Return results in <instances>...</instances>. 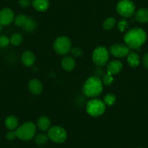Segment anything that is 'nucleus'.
<instances>
[{
    "label": "nucleus",
    "mask_w": 148,
    "mask_h": 148,
    "mask_svg": "<svg viewBox=\"0 0 148 148\" xmlns=\"http://www.w3.org/2000/svg\"><path fill=\"white\" fill-rule=\"evenodd\" d=\"M17 138L16 132L15 131H9L6 134V139L9 141H13Z\"/></svg>",
    "instance_id": "nucleus-30"
},
{
    "label": "nucleus",
    "mask_w": 148,
    "mask_h": 148,
    "mask_svg": "<svg viewBox=\"0 0 148 148\" xmlns=\"http://www.w3.org/2000/svg\"><path fill=\"white\" fill-rule=\"evenodd\" d=\"M51 122L47 116H41L37 121V128L42 132H47L51 127Z\"/></svg>",
    "instance_id": "nucleus-15"
},
{
    "label": "nucleus",
    "mask_w": 148,
    "mask_h": 148,
    "mask_svg": "<svg viewBox=\"0 0 148 148\" xmlns=\"http://www.w3.org/2000/svg\"><path fill=\"white\" fill-rule=\"evenodd\" d=\"M49 139L55 143L61 144L65 142L67 139V132L64 128L60 126H54L47 131Z\"/></svg>",
    "instance_id": "nucleus-8"
},
{
    "label": "nucleus",
    "mask_w": 148,
    "mask_h": 148,
    "mask_svg": "<svg viewBox=\"0 0 148 148\" xmlns=\"http://www.w3.org/2000/svg\"><path fill=\"white\" fill-rule=\"evenodd\" d=\"M113 80H114V78H113V76L112 74H110L108 73H106L103 76V78H102V83H103L104 85L105 86H110L113 84Z\"/></svg>",
    "instance_id": "nucleus-26"
},
{
    "label": "nucleus",
    "mask_w": 148,
    "mask_h": 148,
    "mask_svg": "<svg viewBox=\"0 0 148 148\" xmlns=\"http://www.w3.org/2000/svg\"><path fill=\"white\" fill-rule=\"evenodd\" d=\"M92 61L98 67L107 65L109 61V51L105 47H97L92 53Z\"/></svg>",
    "instance_id": "nucleus-6"
},
{
    "label": "nucleus",
    "mask_w": 148,
    "mask_h": 148,
    "mask_svg": "<svg viewBox=\"0 0 148 148\" xmlns=\"http://www.w3.org/2000/svg\"><path fill=\"white\" fill-rule=\"evenodd\" d=\"M116 24V21L114 18H108L105 20L102 24V27L105 30L110 31V30L113 29Z\"/></svg>",
    "instance_id": "nucleus-22"
},
{
    "label": "nucleus",
    "mask_w": 148,
    "mask_h": 148,
    "mask_svg": "<svg viewBox=\"0 0 148 148\" xmlns=\"http://www.w3.org/2000/svg\"><path fill=\"white\" fill-rule=\"evenodd\" d=\"M127 62L129 65L132 68H136L140 64V58L139 55L135 52H131L128 54L127 56Z\"/></svg>",
    "instance_id": "nucleus-18"
},
{
    "label": "nucleus",
    "mask_w": 148,
    "mask_h": 148,
    "mask_svg": "<svg viewBox=\"0 0 148 148\" xmlns=\"http://www.w3.org/2000/svg\"><path fill=\"white\" fill-rule=\"evenodd\" d=\"M61 66L65 71H72L76 67V60L72 56H65L61 60Z\"/></svg>",
    "instance_id": "nucleus-13"
},
{
    "label": "nucleus",
    "mask_w": 148,
    "mask_h": 148,
    "mask_svg": "<svg viewBox=\"0 0 148 148\" xmlns=\"http://www.w3.org/2000/svg\"><path fill=\"white\" fill-rule=\"evenodd\" d=\"M2 24H0V32L2 31Z\"/></svg>",
    "instance_id": "nucleus-33"
},
{
    "label": "nucleus",
    "mask_w": 148,
    "mask_h": 148,
    "mask_svg": "<svg viewBox=\"0 0 148 148\" xmlns=\"http://www.w3.org/2000/svg\"><path fill=\"white\" fill-rule=\"evenodd\" d=\"M17 138L22 141L31 140L35 136L36 132V126L33 122H25L17 128Z\"/></svg>",
    "instance_id": "nucleus-3"
},
{
    "label": "nucleus",
    "mask_w": 148,
    "mask_h": 148,
    "mask_svg": "<svg viewBox=\"0 0 148 148\" xmlns=\"http://www.w3.org/2000/svg\"><path fill=\"white\" fill-rule=\"evenodd\" d=\"M36 26L37 25L36 21L31 17H27L25 23L23 25V29L27 32H31L36 28Z\"/></svg>",
    "instance_id": "nucleus-20"
},
{
    "label": "nucleus",
    "mask_w": 148,
    "mask_h": 148,
    "mask_svg": "<svg viewBox=\"0 0 148 148\" xmlns=\"http://www.w3.org/2000/svg\"><path fill=\"white\" fill-rule=\"evenodd\" d=\"M32 4L34 9L38 12H45L49 7L48 0H33Z\"/></svg>",
    "instance_id": "nucleus-17"
},
{
    "label": "nucleus",
    "mask_w": 148,
    "mask_h": 148,
    "mask_svg": "<svg viewBox=\"0 0 148 148\" xmlns=\"http://www.w3.org/2000/svg\"><path fill=\"white\" fill-rule=\"evenodd\" d=\"M10 39V43L13 46H19L23 42V36L19 33H15L11 36Z\"/></svg>",
    "instance_id": "nucleus-23"
},
{
    "label": "nucleus",
    "mask_w": 148,
    "mask_h": 148,
    "mask_svg": "<svg viewBox=\"0 0 148 148\" xmlns=\"http://www.w3.org/2000/svg\"><path fill=\"white\" fill-rule=\"evenodd\" d=\"M118 29L119 31L123 33L128 29V27H129V23L126 20L122 19L121 21H119L118 23Z\"/></svg>",
    "instance_id": "nucleus-27"
},
{
    "label": "nucleus",
    "mask_w": 148,
    "mask_h": 148,
    "mask_svg": "<svg viewBox=\"0 0 148 148\" xmlns=\"http://www.w3.org/2000/svg\"><path fill=\"white\" fill-rule=\"evenodd\" d=\"M27 17L25 16L23 14H20L18 15L16 17H15L14 18V23L15 25L19 27H23V25H25V21H26Z\"/></svg>",
    "instance_id": "nucleus-25"
},
{
    "label": "nucleus",
    "mask_w": 148,
    "mask_h": 148,
    "mask_svg": "<svg viewBox=\"0 0 148 148\" xmlns=\"http://www.w3.org/2000/svg\"><path fill=\"white\" fill-rule=\"evenodd\" d=\"M110 53L117 58H125L130 52V49L126 45L121 44H114L110 48Z\"/></svg>",
    "instance_id": "nucleus-9"
},
{
    "label": "nucleus",
    "mask_w": 148,
    "mask_h": 148,
    "mask_svg": "<svg viewBox=\"0 0 148 148\" xmlns=\"http://www.w3.org/2000/svg\"><path fill=\"white\" fill-rule=\"evenodd\" d=\"M53 48L55 52L60 55H65L71 52L72 44L70 38L65 36L58 37L54 41Z\"/></svg>",
    "instance_id": "nucleus-5"
},
{
    "label": "nucleus",
    "mask_w": 148,
    "mask_h": 148,
    "mask_svg": "<svg viewBox=\"0 0 148 148\" xmlns=\"http://www.w3.org/2000/svg\"><path fill=\"white\" fill-rule=\"evenodd\" d=\"M123 63L119 60H111L110 62H108L107 64L106 70L107 73L110 74H112L113 76L119 73L123 69Z\"/></svg>",
    "instance_id": "nucleus-11"
},
{
    "label": "nucleus",
    "mask_w": 148,
    "mask_h": 148,
    "mask_svg": "<svg viewBox=\"0 0 148 148\" xmlns=\"http://www.w3.org/2000/svg\"><path fill=\"white\" fill-rule=\"evenodd\" d=\"M103 102L105 105L108 106H112L114 105L116 102V97L113 94H107L103 98Z\"/></svg>",
    "instance_id": "nucleus-24"
},
{
    "label": "nucleus",
    "mask_w": 148,
    "mask_h": 148,
    "mask_svg": "<svg viewBox=\"0 0 148 148\" xmlns=\"http://www.w3.org/2000/svg\"><path fill=\"white\" fill-rule=\"evenodd\" d=\"M147 40L146 32L140 28H133L129 30L123 36L125 45L129 49H138Z\"/></svg>",
    "instance_id": "nucleus-1"
},
{
    "label": "nucleus",
    "mask_w": 148,
    "mask_h": 148,
    "mask_svg": "<svg viewBox=\"0 0 148 148\" xmlns=\"http://www.w3.org/2000/svg\"><path fill=\"white\" fill-rule=\"evenodd\" d=\"M136 6L132 0H121L116 5V10L121 16L130 18L134 14Z\"/></svg>",
    "instance_id": "nucleus-7"
},
{
    "label": "nucleus",
    "mask_w": 148,
    "mask_h": 148,
    "mask_svg": "<svg viewBox=\"0 0 148 148\" xmlns=\"http://www.w3.org/2000/svg\"><path fill=\"white\" fill-rule=\"evenodd\" d=\"M21 62L25 66H32L36 62L35 55L31 51H25L21 55Z\"/></svg>",
    "instance_id": "nucleus-14"
},
{
    "label": "nucleus",
    "mask_w": 148,
    "mask_h": 148,
    "mask_svg": "<svg viewBox=\"0 0 148 148\" xmlns=\"http://www.w3.org/2000/svg\"><path fill=\"white\" fill-rule=\"evenodd\" d=\"M106 105L102 100L97 98L90 99L86 103V110L89 116L92 117H99L104 114Z\"/></svg>",
    "instance_id": "nucleus-4"
},
{
    "label": "nucleus",
    "mask_w": 148,
    "mask_h": 148,
    "mask_svg": "<svg viewBox=\"0 0 148 148\" xmlns=\"http://www.w3.org/2000/svg\"><path fill=\"white\" fill-rule=\"evenodd\" d=\"M135 18L140 23H146L148 22V9L141 8L138 10L135 14Z\"/></svg>",
    "instance_id": "nucleus-19"
},
{
    "label": "nucleus",
    "mask_w": 148,
    "mask_h": 148,
    "mask_svg": "<svg viewBox=\"0 0 148 148\" xmlns=\"http://www.w3.org/2000/svg\"><path fill=\"white\" fill-rule=\"evenodd\" d=\"M15 15L13 11L10 8H4L0 11V24L8 25L14 21Z\"/></svg>",
    "instance_id": "nucleus-10"
},
{
    "label": "nucleus",
    "mask_w": 148,
    "mask_h": 148,
    "mask_svg": "<svg viewBox=\"0 0 148 148\" xmlns=\"http://www.w3.org/2000/svg\"><path fill=\"white\" fill-rule=\"evenodd\" d=\"M142 63H143L145 68L148 70V52L144 55L143 58H142Z\"/></svg>",
    "instance_id": "nucleus-32"
},
{
    "label": "nucleus",
    "mask_w": 148,
    "mask_h": 148,
    "mask_svg": "<svg viewBox=\"0 0 148 148\" xmlns=\"http://www.w3.org/2000/svg\"><path fill=\"white\" fill-rule=\"evenodd\" d=\"M71 52L74 58H81L82 56V55H83V51L82 50V49L78 47L72 48Z\"/></svg>",
    "instance_id": "nucleus-29"
},
{
    "label": "nucleus",
    "mask_w": 148,
    "mask_h": 148,
    "mask_svg": "<svg viewBox=\"0 0 148 148\" xmlns=\"http://www.w3.org/2000/svg\"><path fill=\"white\" fill-rule=\"evenodd\" d=\"M20 6L23 8H26L30 6L31 5V1L30 0H19Z\"/></svg>",
    "instance_id": "nucleus-31"
},
{
    "label": "nucleus",
    "mask_w": 148,
    "mask_h": 148,
    "mask_svg": "<svg viewBox=\"0 0 148 148\" xmlns=\"http://www.w3.org/2000/svg\"><path fill=\"white\" fill-rule=\"evenodd\" d=\"M10 43V39L5 35H0V47H6Z\"/></svg>",
    "instance_id": "nucleus-28"
},
{
    "label": "nucleus",
    "mask_w": 148,
    "mask_h": 148,
    "mask_svg": "<svg viewBox=\"0 0 148 148\" xmlns=\"http://www.w3.org/2000/svg\"><path fill=\"white\" fill-rule=\"evenodd\" d=\"M18 124H19V121L18 119L15 116H8L5 121V125L8 129L10 131H14L15 129H17L18 127Z\"/></svg>",
    "instance_id": "nucleus-16"
},
{
    "label": "nucleus",
    "mask_w": 148,
    "mask_h": 148,
    "mask_svg": "<svg viewBox=\"0 0 148 148\" xmlns=\"http://www.w3.org/2000/svg\"><path fill=\"white\" fill-rule=\"evenodd\" d=\"M48 138L47 134H45L40 133L38 134L36 136L34 137V142L37 145H39V146H42V145H45V144L47 142Z\"/></svg>",
    "instance_id": "nucleus-21"
},
{
    "label": "nucleus",
    "mask_w": 148,
    "mask_h": 148,
    "mask_svg": "<svg viewBox=\"0 0 148 148\" xmlns=\"http://www.w3.org/2000/svg\"><path fill=\"white\" fill-rule=\"evenodd\" d=\"M103 90V83L102 79L97 76L88 78L84 82L82 91L85 96L88 97H97L102 94Z\"/></svg>",
    "instance_id": "nucleus-2"
},
{
    "label": "nucleus",
    "mask_w": 148,
    "mask_h": 148,
    "mask_svg": "<svg viewBox=\"0 0 148 148\" xmlns=\"http://www.w3.org/2000/svg\"><path fill=\"white\" fill-rule=\"evenodd\" d=\"M28 89L33 95H40L43 91V84L37 79H33L28 83Z\"/></svg>",
    "instance_id": "nucleus-12"
},
{
    "label": "nucleus",
    "mask_w": 148,
    "mask_h": 148,
    "mask_svg": "<svg viewBox=\"0 0 148 148\" xmlns=\"http://www.w3.org/2000/svg\"><path fill=\"white\" fill-rule=\"evenodd\" d=\"M137 148H143V147H137Z\"/></svg>",
    "instance_id": "nucleus-34"
}]
</instances>
